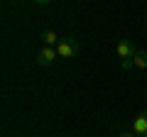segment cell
Masks as SVG:
<instances>
[{
  "label": "cell",
  "mask_w": 147,
  "mask_h": 137,
  "mask_svg": "<svg viewBox=\"0 0 147 137\" xmlns=\"http://www.w3.org/2000/svg\"><path fill=\"white\" fill-rule=\"evenodd\" d=\"M57 54H59V59H74L76 54H79V39L76 37L61 39V42L57 44Z\"/></svg>",
  "instance_id": "cell-1"
},
{
  "label": "cell",
  "mask_w": 147,
  "mask_h": 137,
  "mask_svg": "<svg viewBox=\"0 0 147 137\" xmlns=\"http://www.w3.org/2000/svg\"><path fill=\"white\" fill-rule=\"evenodd\" d=\"M123 68H125V71H127V68H135V64H132V59H123Z\"/></svg>",
  "instance_id": "cell-7"
},
{
  "label": "cell",
  "mask_w": 147,
  "mask_h": 137,
  "mask_svg": "<svg viewBox=\"0 0 147 137\" xmlns=\"http://www.w3.org/2000/svg\"><path fill=\"white\" fill-rule=\"evenodd\" d=\"M34 3H39V5H47V3H52V0H34Z\"/></svg>",
  "instance_id": "cell-9"
},
{
  "label": "cell",
  "mask_w": 147,
  "mask_h": 137,
  "mask_svg": "<svg viewBox=\"0 0 147 137\" xmlns=\"http://www.w3.org/2000/svg\"><path fill=\"white\" fill-rule=\"evenodd\" d=\"M137 52H140V49L135 47V42H132V39H120V42H118V47H115V54H118L120 59H132Z\"/></svg>",
  "instance_id": "cell-2"
},
{
  "label": "cell",
  "mask_w": 147,
  "mask_h": 137,
  "mask_svg": "<svg viewBox=\"0 0 147 137\" xmlns=\"http://www.w3.org/2000/svg\"><path fill=\"white\" fill-rule=\"evenodd\" d=\"M54 59H59L57 54V47H42L39 49V54H37L34 61L39 64V66H49V64H54Z\"/></svg>",
  "instance_id": "cell-3"
},
{
  "label": "cell",
  "mask_w": 147,
  "mask_h": 137,
  "mask_svg": "<svg viewBox=\"0 0 147 137\" xmlns=\"http://www.w3.org/2000/svg\"><path fill=\"white\" fill-rule=\"evenodd\" d=\"M132 64H135V68H147V52H137L132 56Z\"/></svg>",
  "instance_id": "cell-6"
},
{
  "label": "cell",
  "mask_w": 147,
  "mask_h": 137,
  "mask_svg": "<svg viewBox=\"0 0 147 137\" xmlns=\"http://www.w3.org/2000/svg\"><path fill=\"white\" fill-rule=\"evenodd\" d=\"M118 137H137V135H135V132H132V130H127V132H120V135H118Z\"/></svg>",
  "instance_id": "cell-8"
},
{
  "label": "cell",
  "mask_w": 147,
  "mask_h": 137,
  "mask_svg": "<svg viewBox=\"0 0 147 137\" xmlns=\"http://www.w3.org/2000/svg\"><path fill=\"white\" fill-rule=\"evenodd\" d=\"M42 42H44V47H57L61 39L57 37V32H54V30H44L42 32Z\"/></svg>",
  "instance_id": "cell-5"
},
{
  "label": "cell",
  "mask_w": 147,
  "mask_h": 137,
  "mask_svg": "<svg viewBox=\"0 0 147 137\" xmlns=\"http://www.w3.org/2000/svg\"><path fill=\"white\" fill-rule=\"evenodd\" d=\"M132 132L137 137H147V110H142L140 115L132 120Z\"/></svg>",
  "instance_id": "cell-4"
}]
</instances>
